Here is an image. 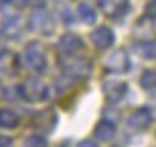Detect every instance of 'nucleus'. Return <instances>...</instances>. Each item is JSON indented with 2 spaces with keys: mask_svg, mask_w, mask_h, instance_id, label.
<instances>
[{
  "mask_svg": "<svg viewBox=\"0 0 156 147\" xmlns=\"http://www.w3.org/2000/svg\"><path fill=\"white\" fill-rule=\"evenodd\" d=\"M141 85L145 90H150L156 87V71H145L141 77Z\"/></svg>",
  "mask_w": 156,
  "mask_h": 147,
  "instance_id": "2eb2a0df",
  "label": "nucleus"
},
{
  "mask_svg": "<svg viewBox=\"0 0 156 147\" xmlns=\"http://www.w3.org/2000/svg\"><path fill=\"white\" fill-rule=\"evenodd\" d=\"M105 68H107L108 71H113V73H125V71L130 68L128 56H127L122 50L115 51L113 54L107 59Z\"/></svg>",
  "mask_w": 156,
  "mask_h": 147,
  "instance_id": "7ed1b4c3",
  "label": "nucleus"
},
{
  "mask_svg": "<svg viewBox=\"0 0 156 147\" xmlns=\"http://www.w3.org/2000/svg\"><path fill=\"white\" fill-rule=\"evenodd\" d=\"M20 95L23 96L25 99L31 101V102H37V101H42L47 98V87L37 79H31V81H27L23 85L19 88Z\"/></svg>",
  "mask_w": 156,
  "mask_h": 147,
  "instance_id": "f257e3e1",
  "label": "nucleus"
},
{
  "mask_svg": "<svg viewBox=\"0 0 156 147\" xmlns=\"http://www.w3.org/2000/svg\"><path fill=\"white\" fill-rule=\"evenodd\" d=\"M33 25H34V28H37V30H40L43 33H47L45 28H48L50 33L53 31V20L47 14H36L33 17Z\"/></svg>",
  "mask_w": 156,
  "mask_h": 147,
  "instance_id": "f8f14e48",
  "label": "nucleus"
},
{
  "mask_svg": "<svg viewBox=\"0 0 156 147\" xmlns=\"http://www.w3.org/2000/svg\"><path fill=\"white\" fill-rule=\"evenodd\" d=\"M127 91V85L124 82H119V81H110V82H105L104 84V93H105V98L111 102L115 101H119L124 98Z\"/></svg>",
  "mask_w": 156,
  "mask_h": 147,
  "instance_id": "0eeeda50",
  "label": "nucleus"
},
{
  "mask_svg": "<svg viewBox=\"0 0 156 147\" xmlns=\"http://www.w3.org/2000/svg\"><path fill=\"white\" fill-rule=\"evenodd\" d=\"M27 62H28V65L36 70V71H42L43 68H45L47 65V62H45V54H43V48L39 45V44H31L28 48H27Z\"/></svg>",
  "mask_w": 156,
  "mask_h": 147,
  "instance_id": "f03ea898",
  "label": "nucleus"
},
{
  "mask_svg": "<svg viewBox=\"0 0 156 147\" xmlns=\"http://www.w3.org/2000/svg\"><path fill=\"white\" fill-rule=\"evenodd\" d=\"M91 40H93V44L98 48L104 50V48H108L111 44H113L115 34H113V31H111L110 28H107V27H99V28H96L91 33Z\"/></svg>",
  "mask_w": 156,
  "mask_h": 147,
  "instance_id": "423d86ee",
  "label": "nucleus"
},
{
  "mask_svg": "<svg viewBox=\"0 0 156 147\" xmlns=\"http://www.w3.org/2000/svg\"><path fill=\"white\" fill-rule=\"evenodd\" d=\"M101 8L108 17L116 19L128 9V0H101Z\"/></svg>",
  "mask_w": 156,
  "mask_h": 147,
  "instance_id": "39448f33",
  "label": "nucleus"
},
{
  "mask_svg": "<svg viewBox=\"0 0 156 147\" xmlns=\"http://www.w3.org/2000/svg\"><path fill=\"white\" fill-rule=\"evenodd\" d=\"M136 51L145 59H156V44H151V42H144V44L138 45Z\"/></svg>",
  "mask_w": 156,
  "mask_h": 147,
  "instance_id": "ddd939ff",
  "label": "nucleus"
},
{
  "mask_svg": "<svg viewBox=\"0 0 156 147\" xmlns=\"http://www.w3.org/2000/svg\"><path fill=\"white\" fill-rule=\"evenodd\" d=\"M145 14H147L148 17H156V2L148 3V6H147V9H145Z\"/></svg>",
  "mask_w": 156,
  "mask_h": 147,
  "instance_id": "f3484780",
  "label": "nucleus"
},
{
  "mask_svg": "<svg viewBox=\"0 0 156 147\" xmlns=\"http://www.w3.org/2000/svg\"><path fill=\"white\" fill-rule=\"evenodd\" d=\"M151 122V115L147 109H142V110H138L136 113H133L128 121H127V127L130 130H135V132H139V130H145Z\"/></svg>",
  "mask_w": 156,
  "mask_h": 147,
  "instance_id": "20e7f679",
  "label": "nucleus"
},
{
  "mask_svg": "<svg viewBox=\"0 0 156 147\" xmlns=\"http://www.w3.org/2000/svg\"><path fill=\"white\" fill-rule=\"evenodd\" d=\"M115 125L111 124V122H108V121H104V122H101L98 127H96V130H94V138L96 139H99V141H108V139H111L115 136Z\"/></svg>",
  "mask_w": 156,
  "mask_h": 147,
  "instance_id": "1a4fd4ad",
  "label": "nucleus"
},
{
  "mask_svg": "<svg viewBox=\"0 0 156 147\" xmlns=\"http://www.w3.org/2000/svg\"><path fill=\"white\" fill-rule=\"evenodd\" d=\"M54 122H56V113L53 110H50V109L37 113L36 118H34V125H36V127L37 129H43V130H47V132L51 130Z\"/></svg>",
  "mask_w": 156,
  "mask_h": 147,
  "instance_id": "6e6552de",
  "label": "nucleus"
},
{
  "mask_svg": "<svg viewBox=\"0 0 156 147\" xmlns=\"http://www.w3.org/2000/svg\"><path fill=\"white\" fill-rule=\"evenodd\" d=\"M60 47L66 51V53H76L80 47H82V42L77 36L74 34H66L62 37L60 40Z\"/></svg>",
  "mask_w": 156,
  "mask_h": 147,
  "instance_id": "9b49d317",
  "label": "nucleus"
},
{
  "mask_svg": "<svg viewBox=\"0 0 156 147\" xmlns=\"http://www.w3.org/2000/svg\"><path fill=\"white\" fill-rule=\"evenodd\" d=\"M19 124V116L9 110V109H2L0 110V125L5 129H14Z\"/></svg>",
  "mask_w": 156,
  "mask_h": 147,
  "instance_id": "9d476101",
  "label": "nucleus"
},
{
  "mask_svg": "<svg viewBox=\"0 0 156 147\" xmlns=\"http://www.w3.org/2000/svg\"><path fill=\"white\" fill-rule=\"evenodd\" d=\"M27 144L28 145H43V144H45V141H43L42 138H37V136H31V138H28Z\"/></svg>",
  "mask_w": 156,
  "mask_h": 147,
  "instance_id": "dca6fc26",
  "label": "nucleus"
},
{
  "mask_svg": "<svg viewBox=\"0 0 156 147\" xmlns=\"http://www.w3.org/2000/svg\"><path fill=\"white\" fill-rule=\"evenodd\" d=\"M11 138H8V136H0V147L2 145H11Z\"/></svg>",
  "mask_w": 156,
  "mask_h": 147,
  "instance_id": "a211bd4d",
  "label": "nucleus"
},
{
  "mask_svg": "<svg viewBox=\"0 0 156 147\" xmlns=\"http://www.w3.org/2000/svg\"><path fill=\"white\" fill-rule=\"evenodd\" d=\"M79 17L83 20L85 23H93L94 20H96L94 11L91 9V6H88L87 3H82V5H79Z\"/></svg>",
  "mask_w": 156,
  "mask_h": 147,
  "instance_id": "4468645a",
  "label": "nucleus"
}]
</instances>
